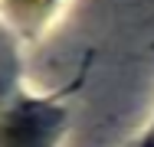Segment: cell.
<instances>
[{"instance_id":"obj_2","label":"cell","mask_w":154,"mask_h":147,"mask_svg":"<svg viewBox=\"0 0 154 147\" xmlns=\"http://www.w3.org/2000/svg\"><path fill=\"white\" fill-rule=\"evenodd\" d=\"M0 95H3V79H0Z\"/></svg>"},{"instance_id":"obj_1","label":"cell","mask_w":154,"mask_h":147,"mask_svg":"<svg viewBox=\"0 0 154 147\" xmlns=\"http://www.w3.org/2000/svg\"><path fill=\"white\" fill-rule=\"evenodd\" d=\"M59 121L62 111L43 101L20 105L0 121V147H46L49 137L56 134Z\"/></svg>"}]
</instances>
